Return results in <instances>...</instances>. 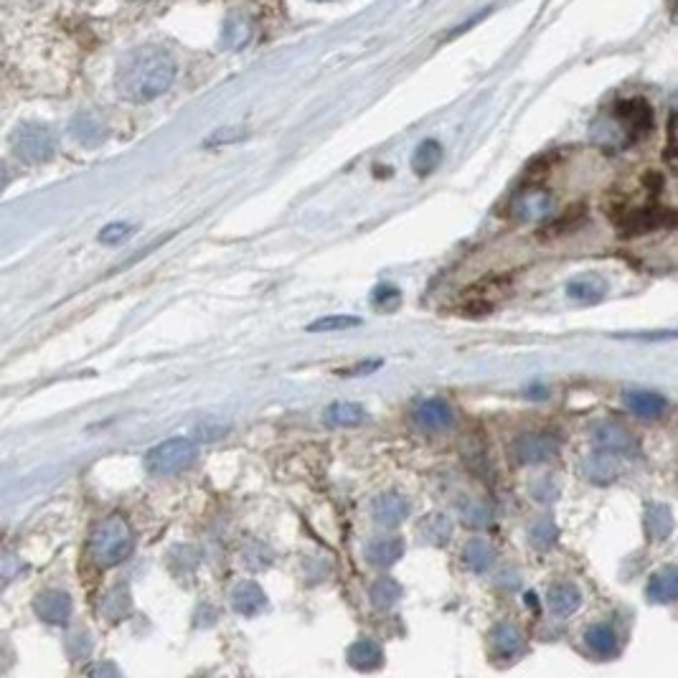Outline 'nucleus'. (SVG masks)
<instances>
[{
	"instance_id": "1",
	"label": "nucleus",
	"mask_w": 678,
	"mask_h": 678,
	"mask_svg": "<svg viewBox=\"0 0 678 678\" xmlns=\"http://www.w3.org/2000/svg\"><path fill=\"white\" fill-rule=\"evenodd\" d=\"M176 79V61L158 46H143L122 59L115 74V89L127 102H153L166 94Z\"/></svg>"
},
{
	"instance_id": "2",
	"label": "nucleus",
	"mask_w": 678,
	"mask_h": 678,
	"mask_svg": "<svg viewBox=\"0 0 678 678\" xmlns=\"http://www.w3.org/2000/svg\"><path fill=\"white\" fill-rule=\"evenodd\" d=\"M135 549V536L122 516H107L89 534V557L97 567L110 569L125 562Z\"/></svg>"
},
{
	"instance_id": "3",
	"label": "nucleus",
	"mask_w": 678,
	"mask_h": 678,
	"mask_svg": "<svg viewBox=\"0 0 678 678\" xmlns=\"http://www.w3.org/2000/svg\"><path fill=\"white\" fill-rule=\"evenodd\" d=\"M199 447L188 437H171V440L160 442L145 455V468L153 475H173L178 470L188 468L196 460Z\"/></svg>"
},
{
	"instance_id": "4",
	"label": "nucleus",
	"mask_w": 678,
	"mask_h": 678,
	"mask_svg": "<svg viewBox=\"0 0 678 678\" xmlns=\"http://www.w3.org/2000/svg\"><path fill=\"white\" fill-rule=\"evenodd\" d=\"M612 221L620 226L623 234H648L656 229H668V226L678 224V216L671 209H663L656 204H640V206H625L612 214Z\"/></svg>"
},
{
	"instance_id": "5",
	"label": "nucleus",
	"mask_w": 678,
	"mask_h": 678,
	"mask_svg": "<svg viewBox=\"0 0 678 678\" xmlns=\"http://www.w3.org/2000/svg\"><path fill=\"white\" fill-rule=\"evenodd\" d=\"M11 145L18 160H23L28 166H39V163H46L54 155L56 140L54 133L46 125H41V122H26V125H21L13 133Z\"/></svg>"
},
{
	"instance_id": "6",
	"label": "nucleus",
	"mask_w": 678,
	"mask_h": 678,
	"mask_svg": "<svg viewBox=\"0 0 678 678\" xmlns=\"http://www.w3.org/2000/svg\"><path fill=\"white\" fill-rule=\"evenodd\" d=\"M592 440L600 450L610 452L615 458H633L638 452V440H635L633 432L625 425L615 422V419H605V422H597L595 430H592Z\"/></svg>"
},
{
	"instance_id": "7",
	"label": "nucleus",
	"mask_w": 678,
	"mask_h": 678,
	"mask_svg": "<svg viewBox=\"0 0 678 678\" xmlns=\"http://www.w3.org/2000/svg\"><path fill=\"white\" fill-rule=\"evenodd\" d=\"M554 199L552 193L541 186L521 188L511 199V214L519 221H539L552 214Z\"/></svg>"
},
{
	"instance_id": "8",
	"label": "nucleus",
	"mask_w": 678,
	"mask_h": 678,
	"mask_svg": "<svg viewBox=\"0 0 678 678\" xmlns=\"http://www.w3.org/2000/svg\"><path fill=\"white\" fill-rule=\"evenodd\" d=\"M612 115L618 117L628 133L633 135V140H640L643 135L651 133L653 127V110L651 105L640 97H630V100H620L618 105L612 107Z\"/></svg>"
},
{
	"instance_id": "9",
	"label": "nucleus",
	"mask_w": 678,
	"mask_h": 678,
	"mask_svg": "<svg viewBox=\"0 0 678 678\" xmlns=\"http://www.w3.org/2000/svg\"><path fill=\"white\" fill-rule=\"evenodd\" d=\"M559 452V442L552 435H544V432H531V435H521L519 440L513 442V455L519 463L534 465V463H546L552 460Z\"/></svg>"
},
{
	"instance_id": "10",
	"label": "nucleus",
	"mask_w": 678,
	"mask_h": 678,
	"mask_svg": "<svg viewBox=\"0 0 678 678\" xmlns=\"http://www.w3.org/2000/svg\"><path fill=\"white\" fill-rule=\"evenodd\" d=\"M34 610L44 623L49 625H67L72 618V597L61 590L44 592V595L36 597Z\"/></svg>"
},
{
	"instance_id": "11",
	"label": "nucleus",
	"mask_w": 678,
	"mask_h": 678,
	"mask_svg": "<svg viewBox=\"0 0 678 678\" xmlns=\"http://www.w3.org/2000/svg\"><path fill=\"white\" fill-rule=\"evenodd\" d=\"M69 130H72L74 140H77V143H82L84 148H97V145L105 143V138H107L105 120H102L100 115L89 112V110L74 115Z\"/></svg>"
},
{
	"instance_id": "12",
	"label": "nucleus",
	"mask_w": 678,
	"mask_h": 678,
	"mask_svg": "<svg viewBox=\"0 0 678 678\" xmlns=\"http://www.w3.org/2000/svg\"><path fill=\"white\" fill-rule=\"evenodd\" d=\"M645 595L648 600L656 602V605H668V602L678 600V567L668 564V567L658 569L648 579V587H645Z\"/></svg>"
},
{
	"instance_id": "13",
	"label": "nucleus",
	"mask_w": 678,
	"mask_h": 678,
	"mask_svg": "<svg viewBox=\"0 0 678 678\" xmlns=\"http://www.w3.org/2000/svg\"><path fill=\"white\" fill-rule=\"evenodd\" d=\"M371 516L381 526H399L409 516L407 498L399 493H384L371 503Z\"/></svg>"
},
{
	"instance_id": "14",
	"label": "nucleus",
	"mask_w": 678,
	"mask_h": 678,
	"mask_svg": "<svg viewBox=\"0 0 678 678\" xmlns=\"http://www.w3.org/2000/svg\"><path fill=\"white\" fill-rule=\"evenodd\" d=\"M414 419L425 430H445V427L452 425L455 414H452V407L445 399H425L414 409Z\"/></svg>"
},
{
	"instance_id": "15",
	"label": "nucleus",
	"mask_w": 678,
	"mask_h": 678,
	"mask_svg": "<svg viewBox=\"0 0 678 678\" xmlns=\"http://www.w3.org/2000/svg\"><path fill=\"white\" fill-rule=\"evenodd\" d=\"M404 541L399 536H376L369 546H366V559L376 567H392L402 559Z\"/></svg>"
},
{
	"instance_id": "16",
	"label": "nucleus",
	"mask_w": 678,
	"mask_h": 678,
	"mask_svg": "<svg viewBox=\"0 0 678 678\" xmlns=\"http://www.w3.org/2000/svg\"><path fill=\"white\" fill-rule=\"evenodd\" d=\"M491 640H493V651H496V656L506 658V661H511V658L521 656V653L526 651V643H524L521 630L513 628V625H508V623L496 625L491 633Z\"/></svg>"
},
{
	"instance_id": "17",
	"label": "nucleus",
	"mask_w": 678,
	"mask_h": 678,
	"mask_svg": "<svg viewBox=\"0 0 678 678\" xmlns=\"http://www.w3.org/2000/svg\"><path fill=\"white\" fill-rule=\"evenodd\" d=\"M623 402H625V407H628L630 412L640 419L661 417L668 407L666 397L656 392H625Z\"/></svg>"
},
{
	"instance_id": "18",
	"label": "nucleus",
	"mask_w": 678,
	"mask_h": 678,
	"mask_svg": "<svg viewBox=\"0 0 678 678\" xmlns=\"http://www.w3.org/2000/svg\"><path fill=\"white\" fill-rule=\"evenodd\" d=\"M232 605L239 615H244V618H254V615H260L267 607V597L257 582H242V585L234 590Z\"/></svg>"
},
{
	"instance_id": "19",
	"label": "nucleus",
	"mask_w": 678,
	"mask_h": 678,
	"mask_svg": "<svg viewBox=\"0 0 678 678\" xmlns=\"http://www.w3.org/2000/svg\"><path fill=\"white\" fill-rule=\"evenodd\" d=\"M348 663L356 671H376L384 663V651L376 640L361 638L348 648Z\"/></svg>"
},
{
	"instance_id": "20",
	"label": "nucleus",
	"mask_w": 678,
	"mask_h": 678,
	"mask_svg": "<svg viewBox=\"0 0 678 678\" xmlns=\"http://www.w3.org/2000/svg\"><path fill=\"white\" fill-rule=\"evenodd\" d=\"M549 610L557 615V618H569L574 612L582 607V592L572 585V582H559L549 590Z\"/></svg>"
},
{
	"instance_id": "21",
	"label": "nucleus",
	"mask_w": 678,
	"mask_h": 678,
	"mask_svg": "<svg viewBox=\"0 0 678 678\" xmlns=\"http://www.w3.org/2000/svg\"><path fill=\"white\" fill-rule=\"evenodd\" d=\"M585 643L587 648L600 658H612L618 653V633H615V628L607 623L590 625L585 633Z\"/></svg>"
},
{
	"instance_id": "22",
	"label": "nucleus",
	"mask_w": 678,
	"mask_h": 678,
	"mask_svg": "<svg viewBox=\"0 0 678 678\" xmlns=\"http://www.w3.org/2000/svg\"><path fill=\"white\" fill-rule=\"evenodd\" d=\"M463 564L475 574H486L496 564V549L488 541L473 539L463 549Z\"/></svg>"
},
{
	"instance_id": "23",
	"label": "nucleus",
	"mask_w": 678,
	"mask_h": 678,
	"mask_svg": "<svg viewBox=\"0 0 678 678\" xmlns=\"http://www.w3.org/2000/svg\"><path fill=\"white\" fill-rule=\"evenodd\" d=\"M249 39H252V23H249V18H244L242 13H232V16L226 18L224 28H221V44L226 49H244L249 44Z\"/></svg>"
},
{
	"instance_id": "24",
	"label": "nucleus",
	"mask_w": 678,
	"mask_h": 678,
	"mask_svg": "<svg viewBox=\"0 0 678 678\" xmlns=\"http://www.w3.org/2000/svg\"><path fill=\"white\" fill-rule=\"evenodd\" d=\"M567 293L577 303H600L607 293V282L597 275L577 277L567 285Z\"/></svg>"
},
{
	"instance_id": "25",
	"label": "nucleus",
	"mask_w": 678,
	"mask_h": 678,
	"mask_svg": "<svg viewBox=\"0 0 678 678\" xmlns=\"http://www.w3.org/2000/svg\"><path fill=\"white\" fill-rule=\"evenodd\" d=\"M326 422L333 427H359L366 422V409L356 402H336L326 409Z\"/></svg>"
},
{
	"instance_id": "26",
	"label": "nucleus",
	"mask_w": 678,
	"mask_h": 678,
	"mask_svg": "<svg viewBox=\"0 0 678 678\" xmlns=\"http://www.w3.org/2000/svg\"><path fill=\"white\" fill-rule=\"evenodd\" d=\"M645 529L651 534V539L666 541L673 531V513L666 503H651L648 513H645Z\"/></svg>"
},
{
	"instance_id": "27",
	"label": "nucleus",
	"mask_w": 678,
	"mask_h": 678,
	"mask_svg": "<svg viewBox=\"0 0 678 678\" xmlns=\"http://www.w3.org/2000/svg\"><path fill=\"white\" fill-rule=\"evenodd\" d=\"M440 163H442V145L437 143V140H425V143L414 150L412 168L417 176H430Z\"/></svg>"
},
{
	"instance_id": "28",
	"label": "nucleus",
	"mask_w": 678,
	"mask_h": 678,
	"mask_svg": "<svg viewBox=\"0 0 678 678\" xmlns=\"http://www.w3.org/2000/svg\"><path fill=\"white\" fill-rule=\"evenodd\" d=\"M612 458H615V455H610V452H605V450L592 455L590 463L585 465L587 478L595 480V483H610V480L615 478V473H618V470H615V463H612Z\"/></svg>"
},
{
	"instance_id": "29",
	"label": "nucleus",
	"mask_w": 678,
	"mask_h": 678,
	"mask_svg": "<svg viewBox=\"0 0 678 678\" xmlns=\"http://www.w3.org/2000/svg\"><path fill=\"white\" fill-rule=\"evenodd\" d=\"M399 597H402V587H399V582H394L392 577H381L379 582L371 587V602H374L376 607H381V610L392 607Z\"/></svg>"
},
{
	"instance_id": "30",
	"label": "nucleus",
	"mask_w": 678,
	"mask_h": 678,
	"mask_svg": "<svg viewBox=\"0 0 678 678\" xmlns=\"http://www.w3.org/2000/svg\"><path fill=\"white\" fill-rule=\"evenodd\" d=\"M356 326H361V318H356V315H326V318L313 320L308 326V333H333Z\"/></svg>"
},
{
	"instance_id": "31",
	"label": "nucleus",
	"mask_w": 678,
	"mask_h": 678,
	"mask_svg": "<svg viewBox=\"0 0 678 678\" xmlns=\"http://www.w3.org/2000/svg\"><path fill=\"white\" fill-rule=\"evenodd\" d=\"M557 534H559L557 524H554L549 516H544V519H539L534 526H531L529 539H531V544L536 546V549L546 552L549 546H554V541H557Z\"/></svg>"
},
{
	"instance_id": "32",
	"label": "nucleus",
	"mask_w": 678,
	"mask_h": 678,
	"mask_svg": "<svg viewBox=\"0 0 678 678\" xmlns=\"http://www.w3.org/2000/svg\"><path fill=\"white\" fill-rule=\"evenodd\" d=\"M447 536H450V521H447L445 516L435 513V516H430L427 521H422V539L425 541L440 546L445 544Z\"/></svg>"
},
{
	"instance_id": "33",
	"label": "nucleus",
	"mask_w": 678,
	"mask_h": 678,
	"mask_svg": "<svg viewBox=\"0 0 678 678\" xmlns=\"http://www.w3.org/2000/svg\"><path fill=\"white\" fill-rule=\"evenodd\" d=\"M102 610H105V615L110 620H120L122 615H127V610H130V595H127V590H122V587L112 590L105 597V602H102Z\"/></svg>"
},
{
	"instance_id": "34",
	"label": "nucleus",
	"mask_w": 678,
	"mask_h": 678,
	"mask_svg": "<svg viewBox=\"0 0 678 678\" xmlns=\"http://www.w3.org/2000/svg\"><path fill=\"white\" fill-rule=\"evenodd\" d=\"M463 524L470 529H483V526L491 524V508L470 501L468 506H463Z\"/></svg>"
},
{
	"instance_id": "35",
	"label": "nucleus",
	"mask_w": 678,
	"mask_h": 678,
	"mask_svg": "<svg viewBox=\"0 0 678 678\" xmlns=\"http://www.w3.org/2000/svg\"><path fill=\"white\" fill-rule=\"evenodd\" d=\"M133 237V226L122 224V221H115V224H107L105 229L100 232V242L102 244H120L125 239Z\"/></svg>"
},
{
	"instance_id": "36",
	"label": "nucleus",
	"mask_w": 678,
	"mask_h": 678,
	"mask_svg": "<svg viewBox=\"0 0 678 678\" xmlns=\"http://www.w3.org/2000/svg\"><path fill=\"white\" fill-rule=\"evenodd\" d=\"M399 298H402V295H399L397 287H392V285H381L374 290V305H376V308L392 310L394 305L399 303Z\"/></svg>"
},
{
	"instance_id": "37",
	"label": "nucleus",
	"mask_w": 678,
	"mask_h": 678,
	"mask_svg": "<svg viewBox=\"0 0 678 678\" xmlns=\"http://www.w3.org/2000/svg\"><path fill=\"white\" fill-rule=\"evenodd\" d=\"M668 150L678 158V115L668 122Z\"/></svg>"
},
{
	"instance_id": "38",
	"label": "nucleus",
	"mask_w": 678,
	"mask_h": 678,
	"mask_svg": "<svg viewBox=\"0 0 678 678\" xmlns=\"http://www.w3.org/2000/svg\"><path fill=\"white\" fill-rule=\"evenodd\" d=\"M224 432H226V425L211 427L209 422H206V425L199 427V437H204V440H216V437L224 435Z\"/></svg>"
}]
</instances>
